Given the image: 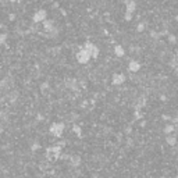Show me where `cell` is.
I'll return each mask as SVG.
<instances>
[{
	"mask_svg": "<svg viewBox=\"0 0 178 178\" xmlns=\"http://www.w3.org/2000/svg\"><path fill=\"white\" fill-rule=\"evenodd\" d=\"M63 131H64V125L63 124H53L50 127V134H52L53 136H57V138L61 136Z\"/></svg>",
	"mask_w": 178,
	"mask_h": 178,
	"instance_id": "1",
	"label": "cell"
},
{
	"mask_svg": "<svg viewBox=\"0 0 178 178\" xmlns=\"http://www.w3.org/2000/svg\"><path fill=\"white\" fill-rule=\"evenodd\" d=\"M68 160H70V163H71V166L73 167H78L79 166V163H81V159L78 157V156H70Z\"/></svg>",
	"mask_w": 178,
	"mask_h": 178,
	"instance_id": "2",
	"label": "cell"
},
{
	"mask_svg": "<svg viewBox=\"0 0 178 178\" xmlns=\"http://www.w3.org/2000/svg\"><path fill=\"white\" fill-rule=\"evenodd\" d=\"M166 142H167V145H170V146H175V143H177V139H175L174 136H167Z\"/></svg>",
	"mask_w": 178,
	"mask_h": 178,
	"instance_id": "3",
	"label": "cell"
},
{
	"mask_svg": "<svg viewBox=\"0 0 178 178\" xmlns=\"http://www.w3.org/2000/svg\"><path fill=\"white\" fill-rule=\"evenodd\" d=\"M173 131H174L173 125H167V127H166V130H164V132H166V134H170V132H173Z\"/></svg>",
	"mask_w": 178,
	"mask_h": 178,
	"instance_id": "4",
	"label": "cell"
},
{
	"mask_svg": "<svg viewBox=\"0 0 178 178\" xmlns=\"http://www.w3.org/2000/svg\"><path fill=\"white\" fill-rule=\"evenodd\" d=\"M150 178H153V177H150Z\"/></svg>",
	"mask_w": 178,
	"mask_h": 178,
	"instance_id": "5",
	"label": "cell"
}]
</instances>
